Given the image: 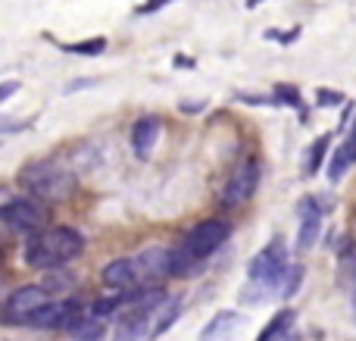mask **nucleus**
<instances>
[{
  "instance_id": "1",
  "label": "nucleus",
  "mask_w": 356,
  "mask_h": 341,
  "mask_svg": "<svg viewBox=\"0 0 356 341\" xmlns=\"http://www.w3.org/2000/svg\"><path fill=\"white\" fill-rule=\"evenodd\" d=\"M81 251H85V238H81L79 232L66 229V225H54V229H44V232H38V235H31L29 241H25L22 257L29 267L54 273V269L66 267L69 260H75Z\"/></svg>"
},
{
  "instance_id": "2",
  "label": "nucleus",
  "mask_w": 356,
  "mask_h": 341,
  "mask_svg": "<svg viewBox=\"0 0 356 341\" xmlns=\"http://www.w3.org/2000/svg\"><path fill=\"white\" fill-rule=\"evenodd\" d=\"M225 238H228V225L222 223V219H207V223L194 225V229L169 251V257H172V276H188V273H194L197 267H203V263L225 244Z\"/></svg>"
},
{
  "instance_id": "3",
  "label": "nucleus",
  "mask_w": 356,
  "mask_h": 341,
  "mask_svg": "<svg viewBox=\"0 0 356 341\" xmlns=\"http://www.w3.org/2000/svg\"><path fill=\"white\" fill-rule=\"evenodd\" d=\"M288 248H284L282 238L269 241L247 267V292L244 301H266L275 292H282L278 285H284V276H288Z\"/></svg>"
},
{
  "instance_id": "4",
  "label": "nucleus",
  "mask_w": 356,
  "mask_h": 341,
  "mask_svg": "<svg viewBox=\"0 0 356 341\" xmlns=\"http://www.w3.org/2000/svg\"><path fill=\"white\" fill-rule=\"evenodd\" d=\"M19 182L29 194H35L38 200H63L72 194L75 175L63 166L60 160H35L29 166L19 169Z\"/></svg>"
},
{
  "instance_id": "5",
  "label": "nucleus",
  "mask_w": 356,
  "mask_h": 341,
  "mask_svg": "<svg viewBox=\"0 0 356 341\" xmlns=\"http://www.w3.org/2000/svg\"><path fill=\"white\" fill-rule=\"evenodd\" d=\"M0 216H3V225L13 232V235H25V238L44 232V225H47V213H44V207L35 204V200H25V198L6 200L3 210H0Z\"/></svg>"
},
{
  "instance_id": "6",
  "label": "nucleus",
  "mask_w": 356,
  "mask_h": 341,
  "mask_svg": "<svg viewBox=\"0 0 356 341\" xmlns=\"http://www.w3.org/2000/svg\"><path fill=\"white\" fill-rule=\"evenodd\" d=\"M50 294L44 285H22L16 288V292L6 298L3 304V323L6 326H22V323H31L35 319V313L41 310V307L50 304Z\"/></svg>"
},
{
  "instance_id": "7",
  "label": "nucleus",
  "mask_w": 356,
  "mask_h": 341,
  "mask_svg": "<svg viewBox=\"0 0 356 341\" xmlns=\"http://www.w3.org/2000/svg\"><path fill=\"white\" fill-rule=\"evenodd\" d=\"M257 182H259V163L253 160V157H247V160H241L238 166H234V173L228 175L225 188H222V194H219V204L228 207V210L241 207L253 194Z\"/></svg>"
},
{
  "instance_id": "8",
  "label": "nucleus",
  "mask_w": 356,
  "mask_h": 341,
  "mask_svg": "<svg viewBox=\"0 0 356 341\" xmlns=\"http://www.w3.org/2000/svg\"><path fill=\"white\" fill-rule=\"evenodd\" d=\"M135 269H138V288H150L160 279L172 276V257L166 248H147L135 257Z\"/></svg>"
},
{
  "instance_id": "9",
  "label": "nucleus",
  "mask_w": 356,
  "mask_h": 341,
  "mask_svg": "<svg viewBox=\"0 0 356 341\" xmlns=\"http://www.w3.org/2000/svg\"><path fill=\"white\" fill-rule=\"evenodd\" d=\"M297 216H300V232H297V251H309L319 238L322 229V207L316 198H303L297 207Z\"/></svg>"
},
{
  "instance_id": "10",
  "label": "nucleus",
  "mask_w": 356,
  "mask_h": 341,
  "mask_svg": "<svg viewBox=\"0 0 356 341\" xmlns=\"http://www.w3.org/2000/svg\"><path fill=\"white\" fill-rule=\"evenodd\" d=\"M104 282L110 288L119 292H135L138 288V269H135V257H116L104 267Z\"/></svg>"
},
{
  "instance_id": "11",
  "label": "nucleus",
  "mask_w": 356,
  "mask_h": 341,
  "mask_svg": "<svg viewBox=\"0 0 356 341\" xmlns=\"http://www.w3.org/2000/svg\"><path fill=\"white\" fill-rule=\"evenodd\" d=\"M160 132H163L160 116H141L135 122V129H131V148H135V154L141 157V160H147L150 150L156 148V141H160Z\"/></svg>"
},
{
  "instance_id": "12",
  "label": "nucleus",
  "mask_w": 356,
  "mask_h": 341,
  "mask_svg": "<svg viewBox=\"0 0 356 341\" xmlns=\"http://www.w3.org/2000/svg\"><path fill=\"white\" fill-rule=\"evenodd\" d=\"M238 326H241V313H234V310L216 313V317L207 323V329L200 332V341H228Z\"/></svg>"
},
{
  "instance_id": "13",
  "label": "nucleus",
  "mask_w": 356,
  "mask_h": 341,
  "mask_svg": "<svg viewBox=\"0 0 356 341\" xmlns=\"http://www.w3.org/2000/svg\"><path fill=\"white\" fill-rule=\"evenodd\" d=\"M181 294H175V298H166L160 307L154 310V323H150V341H154L156 335H163V332L169 329V326L175 323L178 317H181Z\"/></svg>"
},
{
  "instance_id": "14",
  "label": "nucleus",
  "mask_w": 356,
  "mask_h": 341,
  "mask_svg": "<svg viewBox=\"0 0 356 341\" xmlns=\"http://www.w3.org/2000/svg\"><path fill=\"white\" fill-rule=\"evenodd\" d=\"M353 163H356V138H347V141L334 150L332 160H328V179L341 182V179H344V173L353 166Z\"/></svg>"
},
{
  "instance_id": "15",
  "label": "nucleus",
  "mask_w": 356,
  "mask_h": 341,
  "mask_svg": "<svg viewBox=\"0 0 356 341\" xmlns=\"http://www.w3.org/2000/svg\"><path fill=\"white\" fill-rule=\"evenodd\" d=\"M291 326H294V310H278L275 317L266 323V329L259 332L257 341H278V338L284 335V332L291 329Z\"/></svg>"
},
{
  "instance_id": "16",
  "label": "nucleus",
  "mask_w": 356,
  "mask_h": 341,
  "mask_svg": "<svg viewBox=\"0 0 356 341\" xmlns=\"http://www.w3.org/2000/svg\"><path fill=\"white\" fill-rule=\"evenodd\" d=\"M106 335V329H104V319H97V317H88L85 323L79 326V329L72 332V341H100Z\"/></svg>"
},
{
  "instance_id": "17",
  "label": "nucleus",
  "mask_w": 356,
  "mask_h": 341,
  "mask_svg": "<svg viewBox=\"0 0 356 341\" xmlns=\"http://www.w3.org/2000/svg\"><path fill=\"white\" fill-rule=\"evenodd\" d=\"M66 54H81V56H97L106 50V41L104 38H91V41H79V44H63Z\"/></svg>"
},
{
  "instance_id": "18",
  "label": "nucleus",
  "mask_w": 356,
  "mask_h": 341,
  "mask_svg": "<svg viewBox=\"0 0 356 341\" xmlns=\"http://www.w3.org/2000/svg\"><path fill=\"white\" fill-rule=\"evenodd\" d=\"M328 144H332V138H319V141L309 148V160H307V173L309 175H316L322 169V160H325V154H328Z\"/></svg>"
},
{
  "instance_id": "19",
  "label": "nucleus",
  "mask_w": 356,
  "mask_h": 341,
  "mask_svg": "<svg viewBox=\"0 0 356 341\" xmlns=\"http://www.w3.org/2000/svg\"><path fill=\"white\" fill-rule=\"evenodd\" d=\"M275 100H282V104H291L300 116H307V106H303V97L300 91H297L294 85H275Z\"/></svg>"
},
{
  "instance_id": "20",
  "label": "nucleus",
  "mask_w": 356,
  "mask_h": 341,
  "mask_svg": "<svg viewBox=\"0 0 356 341\" xmlns=\"http://www.w3.org/2000/svg\"><path fill=\"white\" fill-rule=\"evenodd\" d=\"M41 285H44V288H47V294H50V298H54V294L66 292V288H69V285H72V276H69V273H60V269H54V273H50V276H47V279H44V282H41Z\"/></svg>"
},
{
  "instance_id": "21",
  "label": "nucleus",
  "mask_w": 356,
  "mask_h": 341,
  "mask_svg": "<svg viewBox=\"0 0 356 341\" xmlns=\"http://www.w3.org/2000/svg\"><path fill=\"white\" fill-rule=\"evenodd\" d=\"M300 282H303V267H291L288 269V276H284V292L282 294H297V288H300Z\"/></svg>"
},
{
  "instance_id": "22",
  "label": "nucleus",
  "mask_w": 356,
  "mask_h": 341,
  "mask_svg": "<svg viewBox=\"0 0 356 341\" xmlns=\"http://www.w3.org/2000/svg\"><path fill=\"white\" fill-rule=\"evenodd\" d=\"M172 3V0H144L141 6H138V13H141V16H150V13H160L163 6H169Z\"/></svg>"
},
{
  "instance_id": "23",
  "label": "nucleus",
  "mask_w": 356,
  "mask_h": 341,
  "mask_svg": "<svg viewBox=\"0 0 356 341\" xmlns=\"http://www.w3.org/2000/svg\"><path fill=\"white\" fill-rule=\"evenodd\" d=\"M16 91H19V81H3V91H0V104H6V100H10Z\"/></svg>"
},
{
  "instance_id": "24",
  "label": "nucleus",
  "mask_w": 356,
  "mask_h": 341,
  "mask_svg": "<svg viewBox=\"0 0 356 341\" xmlns=\"http://www.w3.org/2000/svg\"><path fill=\"white\" fill-rule=\"evenodd\" d=\"M338 100H341V97H338L334 91H319V104H322V106H325V104H338Z\"/></svg>"
},
{
  "instance_id": "25",
  "label": "nucleus",
  "mask_w": 356,
  "mask_h": 341,
  "mask_svg": "<svg viewBox=\"0 0 356 341\" xmlns=\"http://www.w3.org/2000/svg\"><path fill=\"white\" fill-rule=\"evenodd\" d=\"M79 88H91V79H79V81H72V85H69L66 91H79Z\"/></svg>"
},
{
  "instance_id": "26",
  "label": "nucleus",
  "mask_w": 356,
  "mask_h": 341,
  "mask_svg": "<svg viewBox=\"0 0 356 341\" xmlns=\"http://www.w3.org/2000/svg\"><path fill=\"white\" fill-rule=\"evenodd\" d=\"M350 138H356V122H353V129H350Z\"/></svg>"
},
{
  "instance_id": "27",
  "label": "nucleus",
  "mask_w": 356,
  "mask_h": 341,
  "mask_svg": "<svg viewBox=\"0 0 356 341\" xmlns=\"http://www.w3.org/2000/svg\"><path fill=\"white\" fill-rule=\"evenodd\" d=\"M353 304H356V288H353Z\"/></svg>"
}]
</instances>
